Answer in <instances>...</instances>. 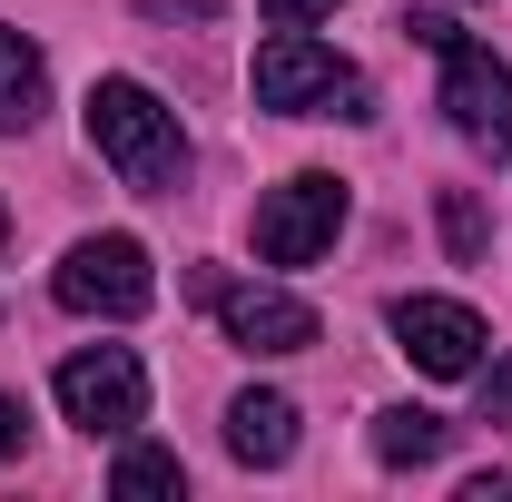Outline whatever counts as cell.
<instances>
[{"mask_svg":"<svg viewBox=\"0 0 512 502\" xmlns=\"http://www.w3.org/2000/svg\"><path fill=\"white\" fill-rule=\"evenodd\" d=\"M79 119H89V148H99L138 197H178L188 188V128H178V109H168L148 79H99Z\"/></svg>","mask_w":512,"mask_h":502,"instance_id":"6da1fadb","label":"cell"},{"mask_svg":"<svg viewBox=\"0 0 512 502\" xmlns=\"http://www.w3.org/2000/svg\"><path fill=\"white\" fill-rule=\"evenodd\" d=\"M256 109H276V119H375V89H365V69L335 60L325 40L306 30H276V40H256V69H247Z\"/></svg>","mask_w":512,"mask_h":502,"instance_id":"7a4b0ae2","label":"cell"},{"mask_svg":"<svg viewBox=\"0 0 512 502\" xmlns=\"http://www.w3.org/2000/svg\"><path fill=\"white\" fill-rule=\"evenodd\" d=\"M188 296L217 315V325H227L247 355H306V345L325 335L306 296H286V286H247V276H217V266H197V276H188Z\"/></svg>","mask_w":512,"mask_h":502,"instance_id":"3957f363","label":"cell"},{"mask_svg":"<svg viewBox=\"0 0 512 502\" xmlns=\"http://www.w3.org/2000/svg\"><path fill=\"white\" fill-rule=\"evenodd\" d=\"M50 296H60L69 315H148L158 266H148L138 237H79V247L60 256V276H50Z\"/></svg>","mask_w":512,"mask_h":502,"instance_id":"277c9868","label":"cell"},{"mask_svg":"<svg viewBox=\"0 0 512 502\" xmlns=\"http://www.w3.org/2000/svg\"><path fill=\"white\" fill-rule=\"evenodd\" d=\"M335 227H345V178L306 168V178L266 188V207H256V256L266 266H316L335 247Z\"/></svg>","mask_w":512,"mask_h":502,"instance_id":"5b68a950","label":"cell"},{"mask_svg":"<svg viewBox=\"0 0 512 502\" xmlns=\"http://www.w3.org/2000/svg\"><path fill=\"white\" fill-rule=\"evenodd\" d=\"M60 414L79 434H128L138 414H148V375H138V355L128 345H79L60 365Z\"/></svg>","mask_w":512,"mask_h":502,"instance_id":"8992f818","label":"cell"},{"mask_svg":"<svg viewBox=\"0 0 512 502\" xmlns=\"http://www.w3.org/2000/svg\"><path fill=\"white\" fill-rule=\"evenodd\" d=\"M444 119L463 128V148L512 158V69L493 60L483 40H453L444 50Z\"/></svg>","mask_w":512,"mask_h":502,"instance_id":"52a82bcc","label":"cell"},{"mask_svg":"<svg viewBox=\"0 0 512 502\" xmlns=\"http://www.w3.org/2000/svg\"><path fill=\"white\" fill-rule=\"evenodd\" d=\"M394 345L424 365V375H483V345H493V325L473 306H453V296H404L394 306Z\"/></svg>","mask_w":512,"mask_h":502,"instance_id":"ba28073f","label":"cell"},{"mask_svg":"<svg viewBox=\"0 0 512 502\" xmlns=\"http://www.w3.org/2000/svg\"><path fill=\"white\" fill-rule=\"evenodd\" d=\"M227 453H237V463H286V453H296V404L266 394V384L237 394V404H227Z\"/></svg>","mask_w":512,"mask_h":502,"instance_id":"9c48e42d","label":"cell"},{"mask_svg":"<svg viewBox=\"0 0 512 502\" xmlns=\"http://www.w3.org/2000/svg\"><path fill=\"white\" fill-rule=\"evenodd\" d=\"M40 109H50V60H40V40L0 30V138H10V128H30Z\"/></svg>","mask_w":512,"mask_h":502,"instance_id":"30bf717a","label":"cell"},{"mask_svg":"<svg viewBox=\"0 0 512 502\" xmlns=\"http://www.w3.org/2000/svg\"><path fill=\"white\" fill-rule=\"evenodd\" d=\"M453 424L444 414H424V404H394V414H375V453L394 463V473H424V463H444Z\"/></svg>","mask_w":512,"mask_h":502,"instance_id":"8fae6325","label":"cell"},{"mask_svg":"<svg viewBox=\"0 0 512 502\" xmlns=\"http://www.w3.org/2000/svg\"><path fill=\"white\" fill-rule=\"evenodd\" d=\"M178 483H188V463H178L168 443H128L119 473H109V493H119V502H158V493H178Z\"/></svg>","mask_w":512,"mask_h":502,"instance_id":"7c38bea8","label":"cell"},{"mask_svg":"<svg viewBox=\"0 0 512 502\" xmlns=\"http://www.w3.org/2000/svg\"><path fill=\"white\" fill-rule=\"evenodd\" d=\"M483 237H493V227H483V197H473V188H444V247H453V266H473Z\"/></svg>","mask_w":512,"mask_h":502,"instance_id":"4fadbf2b","label":"cell"},{"mask_svg":"<svg viewBox=\"0 0 512 502\" xmlns=\"http://www.w3.org/2000/svg\"><path fill=\"white\" fill-rule=\"evenodd\" d=\"M483 424H512V355L483 365Z\"/></svg>","mask_w":512,"mask_h":502,"instance_id":"5bb4252c","label":"cell"},{"mask_svg":"<svg viewBox=\"0 0 512 502\" xmlns=\"http://www.w3.org/2000/svg\"><path fill=\"white\" fill-rule=\"evenodd\" d=\"M404 40H424V50H453V40H463V30H453L444 10H404Z\"/></svg>","mask_w":512,"mask_h":502,"instance_id":"9a60e30c","label":"cell"},{"mask_svg":"<svg viewBox=\"0 0 512 502\" xmlns=\"http://www.w3.org/2000/svg\"><path fill=\"white\" fill-rule=\"evenodd\" d=\"M256 10H266L276 30H306V20H325V10H335V0H256Z\"/></svg>","mask_w":512,"mask_h":502,"instance_id":"2e32d148","label":"cell"},{"mask_svg":"<svg viewBox=\"0 0 512 502\" xmlns=\"http://www.w3.org/2000/svg\"><path fill=\"white\" fill-rule=\"evenodd\" d=\"M138 10H148V20H217L227 0H138Z\"/></svg>","mask_w":512,"mask_h":502,"instance_id":"e0dca14e","label":"cell"},{"mask_svg":"<svg viewBox=\"0 0 512 502\" xmlns=\"http://www.w3.org/2000/svg\"><path fill=\"white\" fill-rule=\"evenodd\" d=\"M20 434H30V414H20V394H0V463L20 453Z\"/></svg>","mask_w":512,"mask_h":502,"instance_id":"ac0fdd59","label":"cell"},{"mask_svg":"<svg viewBox=\"0 0 512 502\" xmlns=\"http://www.w3.org/2000/svg\"><path fill=\"white\" fill-rule=\"evenodd\" d=\"M463 502H512V473H473V483H463Z\"/></svg>","mask_w":512,"mask_h":502,"instance_id":"d6986e66","label":"cell"},{"mask_svg":"<svg viewBox=\"0 0 512 502\" xmlns=\"http://www.w3.org/2000/svg\"><path fill=\"white\" fill-rule=\"evenodd\" d=\"M0 237H10V217H0Z\"/></svg>","mask_w":512,"mask_h":502,"instance_id":"ffe728a7","label":"cell"}]
</instances>
